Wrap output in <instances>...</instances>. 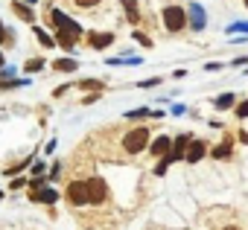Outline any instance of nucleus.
I'll list each match as a JSON object with an SVG mask.
<instances>
[{"mask_svg": "<svg viewBox=\"0 0 248 230\" xmlns=\"http://www.w3.org/2000/svg\"><path fill=\"white\" fill-rule=\"evenodd\" d=\"M143 149H149V129L138 126V129L123 134V152L126 155H140Z\"/></svg>", "mask_w": 248, "mask_h": 230, "instance_id": "nucleus-1", "label": "nucleus"}, {"mask_svg": "<svg viewBox=\"0 0 248 230\" xmlns=\"http://www.w3.org/2000/svg\"><path fill=\"white\" fill-rule=\"evenodd\" d=\"M161 21H164L167 32H181V29L187 27V12H184L178 3H167V6L161 9Z\"/></svg>", "mask_w": 248, "mask_h": 230, "instance_id": "nucleus-2", "label": "nucleus"}, {"mask_svg": "<svg viewBox=\"0 0 248 230\" xmlns=\"http://www.w3.org/2000/svg\"><path fill=\"white\" fill-rule=\"evenodd\" d=\"M50 24H53L56 32H70V35H76V38L85 35V27H79V24H76L70 15H64L62 9H53V12H50Z\"/></svg>", "mask_w": 248, "mask_h": 230, "instance_id": "nucleus-3", "label": "nucleus"}, {"mask_svg": "<svg viewBox=\"0 0 248 230\" xmlns=\"http://www.w3.org/2000/svg\"><path fill=\"white\" fill-rule=\"evenodd\" d=\"M64 198L73 207H85L88 204V181H70L64 189Z\"/></svg>", "mask_w": 248, "mask_h": 230, "instance_id": "nucleus-4", "label": "nucleus"}, {"mask_svg": "<svg viewBox=\"0 0 248 230\" xmlns=\"http://www.w3.org/2000/svg\"><path fill=\"white\" fill-rule=\"evenodd\" d=\"M105 198H108V184L99 178V175H93V178H88V204H105Z\"/></svg>", "mask_w": 248, "mask_h": 230, "instance_id": "nucleus-5", "label": "nucleus"}, {"mask_svg": "<svg viewBox=\"0 0 248 230\" xmlns=\"http://www.w3.org/2000/svg\"><path fill=\"white\" fill-rule=\"evenodd\" d=\"M184 12H187V27H190V29L202 32V29L207 27V12H204V9H202L199 3H190V6H187Z\"/></svg>", "mask_w": 248, "mask_h": 230, "instance_id": "nucleus-6", "label": "nucleus"}, {"mask_svg": "<svg viewBox=\"0 0 248 230\" xmlns=\"http://www.w3.org/2000/svg\"><path fill=\"white\" fill-rule=\"evenodd\" d=\"M30 198H32L35 204H56V201H59V189L50 187V184H41V187H35V189L30 192Z\"/></svg>", "mask_w": 248, "mask_h": 230, "instance_id": "nucleus-7", "label": "nucleus"}, {"mask_svg": "<svg viewBox=\"0 0 248 230\" xmlns=\"http://www.w3.org/2000/svg\"><path fill=\"white\" fill-rule=\"evenodd\" d=\"M85 38H88V47L93 50H108L114 44V32H85Z\"/></svg>", "mask_w": 248, "mask_h": 230, "instance_id": "nucleus-8", "label": "nucleus"}, {"mask_svg": "<svg viewBox=\"0 0 248 230\" xmlns=\"http://www.w3.org/2000/svg\"><path fill=\"white\" fill-rule=\"evenodd\" d=\"M149 152H152V158H167V155L172 152V137L161 134V137L149 140Z\"/></svg>", "mask_w": 248, "mask_h": 230, "instance_id": "nucleus-9", "label": "nucleus"}, {"mask_svg": "<svg viewBox=\"0 0 248 230\" xmlns=\"http://www.w3.org/2000/svg\"><path fill=\"white\" fill-rule=\"evenodd\" d=\"M207 155V143L204 140H190V146H187V155H184V160L187 163H199L202 158Z\"/></svg>", "mask_w": 248, "mask_h": 230, "instance_id": "nucleus-10", "label": "nucleus"}, {"mask_svg": "<svg viewBox=\"0 0 248 230\" xmlns=\"http://www.w3.org/2000/svg\"><path fill=\"white\" fill-rule=\"evenodd\" d=\"M190 134H178L175 140H172V152H170V158L172 160H184V155H187V146H190Z\"/></svg>", "mask_w": 248, "mask_h": 230, "instance_id": "nucleus-11", "label": "nucleus"}, {"mask_svg": "<svg viewBox=\"0 0 248 230\" xmlns=\"http://www.w3.org/2000/svg\"><path fill=\"white\" fill-rule=\"evenodd\" d=\"M123 3V12H126L129 24H140V9H138V0H120Z\"/></svg>", "mask_w": 248, "mask_h": 230, "instance_id": "nucleus-12", "label": "nucleus"}, {"mask_svg": "<svg viewBox=\"0 0 248 230\" xmlns=\"http://www.w3.org/2000/svg\"><path fill=\"white\" fill-rule=\"evenodd\" d=\"M53 70H59V73H73V70H79V61H76V58H56V61H53Z\"/></svg>", "mask_w": 248, "mask_h": 230, "instance_id": "nucleus-13", "label": "nucleus"}, {"mask_svg": "<svg viewBox=\"0 0 248 230\" xmlns=\"http://www.w3.org/2000/svg\"><path fill=\"white\" fill-rule=\"evenodd\" d=\"M233 105H236V93H222V96L213 99V108H216V111H228V108H233Z\"/></svg>", "mask_w": 248, "mask_h": 230, "instance_id": "nucleus-14", "label": "nucleus"}, {"mask_svg": "<svg viewBox=\"0 0 248 230\" xmlns=\"http://www.w3.org/2000/svg\"><path fill=\"white\" fill-rule=\"evenodd\" d=\"M12 12H15L18 18H24L27 24H32V21H35V15H32V9H30L27 3H21V0H15V3H12Z\"/></svg>", "mask_w": 248, "mask_h": 230, "instance_id": "nucleus-15", "label": "nucleus"}, {"mask_svg": "<svg viewBox=\"0 0 248 230\" xmlns=\"http://www.w3.org/2000/svg\"><path fill=\"white\" fill-rule=\"evenodd\" d=\"M129 123H140V120H146V117H152V108H135V111H126L123 114Z\"/></svg>", "mask_w": 248, "mask_h": 230, "instance_id": "nucleus-16", "label": "nucleus"}, {"mask_svg": "<svg viewBox=\"0 0 248 230\" xmlns=\"http://www.w3.org/2000/svg\"><path fill=\"white\" fill-rule=\"evenodd\" d=\"M32 32H35V38H38V41H41L44 47H56V38H53L50 32H44L41 27H32Z\"/></svg>", "mask_w": 248, "mask_h": 230, "instance_id": "nucleus-17", "label": "nucleus"}, {"mask_svg": "<svg viewBox=\"0 0 248 230\" xmlns=\"http://www.w3.org/2000/svg\"><path fill=\"white\" fill-rule=\"evenodd\" d=\"M239 32H248V21H233L225 27V35H239Z\"/></svg>", "mask_w": 248, "mask_h": 230, "instance_id": "nucleus-18", "label": "nucleus"}, {"mask_svg": "<svg viewBox=\"0 0 248 230\" xmlns=\"http://www.w3.org/2000/svg\"><path fill=\"white\" fill-rule=\"evenodd\" d=\"M79 87H82V90H102V87H105V82H99V79H82V82H79Z\"/></svg>", "mask_w": 248, "mask_h": 230, "instance_id": "nucleus-19", "label": "nucleus"}, {"mask_svg": "<svg viewBox=\"0 0 248 230\" xmlns=\"http://www.w3.org/2000/svg\"><path fill=\"white\" fill-rule=\"evenodd\" d=\"M41 67H44V58H30V61L24 64V70H27V73H38Z\"/></svg>", "mask_w": 248, "mask_h": 230, "instance_id": "nucleus-20", "label": "nucleus"}, {"mask_svg": "<svg viewBox=\"0 0 248 230\" xmlns=\"http://www.w3.org/2000/svg\"><path fill=\"white\" fill-rule=\"evenodd\" d=\"M228 155H231V143H222V146L213 149V158H216V160H225Z\"/></svg>", "mask_w": 248, "mask_h": 230, "instance_id": "nucleus-21", "label": "nucleus"}, {"mask_svg": "<svg viewBox=\"0 0 248 230\" xmlns=\"http://www.w3.org/2000/svg\"><path fill=\"white\" fill-rule=\"evenodd\" d=\"M15 73H18V70H15L12 64H3V67H0V82H9V79H15Z\"/></svg>", "mask_w": 248, "mask_h": 230, "instance_id": "nucleus-22", "label": "nucleus"}, {"mask_svg": "<svg viewBox=\"0 0 248 230\" xmlns=\"http://www.w3.org/2000/svg\"><path fill=\"white\" fill-rule=\"evenodd\" d=\"M73 3H76L79 9H96V6L102 3V0H73Z\"/></svg>", "mask_w": 248, "mask_h": 230, "instance_id": "nucleus-23", "label": "nucleus"}, {"mask_svg": "<svg viewBox=\"0 0 248 230\" xmlns=\"http://www.w3.org/2000/svg\"><path fill=\"white\" fill-rule=\"evenodd\" d=\"M132 38H135V41H140L143 47H152V41H149V35H143L140 29H132Z\"/></svg>", "mask_w": 248, "mask_h": 230, "instance_id": "nucleus-24", "label": "nucleus"}, {"mask_svg": "<svg viewBox=\"0 0 248 230\" xmlns=\"http://www.w3.org/2000/svg\"><path fill=\"white\" fill-rule=\"evenodd\" d=\"M158 85H161V76H152V79H143L138 87H158Z\"/></svg>", "mask_w": 248, "mask_h": 230, "instance_id": "nucleus-25", "label": "nucleus"}, {"mask_svg": "<svg viewBox=\"0 0 248 230\" xmlns=\"http://www.w3.org/2000/svg\"><path fill=\"white\" fill-rule=\"evenodd\" d=\"M236 117H239V120H245V117H248V99L236 105Z\"/></svg>", "mask_w": 248, "mask_h": 230, "instance_id": "nucleus-26", "label": "nucleus"}, {"mask_svg": "<svg viewBox=\"0 0 248 230\" xmlns=\"http://www.w3.org/2000/svg\"><path fill=\"white\" fill-rule=\"evenodd\" d=\"M44 172H47V163H44V160L32 163V175H35V178H38V175H44Z\"/></svg>", "mask_w": 248, "mask_h": 230, "instance_id": "nucleus-27", "label": "nucleus"}, {"mask_svg": "<svg viewBox=\"0 0 248 230\" xmlns=\"http://www.w3.org/2000/svg\"><path fill=\"white\" fill-rule=\"evenodd\" d=\"M59 175H62V163H59V160H56V163H53V166H50V181H56V178H59Z\"/></svg>", "mask_w": 248, "mask_h": 230, "instance_id": "nucleus-28", "label": "nucleus"}, {"mask_svg": "<svg viewBox=\"0 0 248 230\" xmlns=\"http://www.w3.org/2000/svg\"><path fill=\"white\" fill-rule=\"evenodd\" d=\"M204 70H207V73H216V70H225V64H219V61H210V64H204Z\"/></svg>", "mask_w": 248, "mask_h": 230, "instance_id": "nucleus-29", "label": "nucleus"}, {"mask_svg": "<svg viewBox=\"0 0 248 230\" xmlns=\"http://www.w3.org/2000/svg\"><path fill=\"white\" fill-rule=\"evenodd\" d=\"M231 64H233V67H245V64H248V56H236Z\"/></svg>", "mask_w": 248, "mask_h": 230, "instance_id": "nucleus-30", "label": "nucleus"}, {"mask_svg": "<svg viewBox=\"0 0 248 230\" xmlns=\"http://www.w3.org/2000/svg\"><path fill=\"white\" fill-rule=\"evenodd\" d=\"M21 187H27V181H24V178H15V181L9 184V189H12V192H15V189H21Z\"/></svg>", "mask_w": 248, "mask_h": 230, "instance_id": "nucleus-31", "label": "nucleus"}, {"mask_svg": "<svg viewBox=\"0 0 248 230\" xmlns=\"http://www.w3.org/2000/svg\"><path fill=\"white\" fill-rule=\"evenodd\" d=\"M181 114H187L184 105H172V117H181Z\"/></svg>", "mask_w": 248, "mask_h": 230, "instance_id": "nucleus-32", "label": "nucleus"}, {"mask_svg": "<svg viewBox=\"0 0 248 230\" xmlns=\"http://www.w3.org/2000/svg\"><path fill=\"white\" fill-rule=\"evenodd\" d=\"M3 38H6V27L0 24V44H3Z\"/></svg>", "mask_w": 248, "mask_h": 230, "instance_id": "nucleus-33", "label": "nucleus"}, {"mask_svg": "<svg viewBox=\"0 0 248 230\" xmlns=\"http://www.w3.org/2000/svg\"><path fill=\"white\" fill-rule=\"evenodd\" d=\"M24 3H27V6H35V3H38V0H24Z\"/></svg>", "mask_w": 248, "mask_h": 230, "instance_id": "nucleus-34", "label": "nucleus"}, {"mask_svg": "<svg viewBox=\"0 0 248 230\" xmlns=\"http://www.w3.org/2000/svg\"><path fill=\"white\" fill-rule=\"evenodd\" d=\"M0 67H3V53H0Z\"/></svg>", "mask_w": 248, "mask_h": 230, "instance_id": "nucleus-35", "label": "nucleus"}, {"mask_svg": "<svg viewBox=\"0 0 248 230\" xmlns=\"http://www.w3.org/2000/svg\"><path fill=\"white\" fill-rule=\"evenodd\" d=\"M225 230H239V227H225Z\"/></svg>", "mask_w": 248, "mask_h": 230, "instance_id": "nucleus-36", "label": "nucleus"}, {"mask_svg": "<svg viewBox=\"0 0 248 230\" xmlns=\"http://www.w3.org/2000/svg\"><path fill=\"white\" fill-rule=\"evenodd\" d=\"M242 3H245V9H248V0H242Z\"/></svg>", "mask_w": 248, "mask_h": 230, "instance_id": "nucleus-37", "label": "nucleus"}, {"mask_svg": "<svg viewBox=\"0 0 248 230\" xmlns=\"http://www.w3.org/2000/svg\"><path fill=\"white\" fill-rule=\"evenodd\" d=\"M0 198H3V192H0Z\"/></svg>", "mask_w": 248, "mask_h": 230, "instance_id": "nucleus-38", "label": "nucleus"}, {"mask_svg": "<svg viewBox=\"0 0 248 230\" xmlns=\"http://www.w3.org/2000/svg\"><path fill=\"white\" fill-rule=\"evenodd\" d=\"M245 73H248V70H245Z\"/></svg>", "mask_w": 248, "mask_h": 230, "instance_id": "nucleus-39", "label": "nucleus"}]
</instances>
